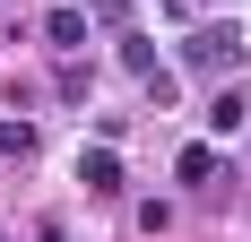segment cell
<instances>
[{"mask_svg": "<svg viewBox=\"0 0 251 242\" xmlns=\"http://www.w3.org/2000/svg\"><path fill=\"white\" fill-rule=\"evenodd\" d=\"M122 70H139V78L156 70V44H148V35H122Z\"/></svg>", "mask_w": 251, "mask_h": 242, "instance_id": "cell-7", "label": "cell"}, {"mask_svg": "<svg viewBox=\"0 0 251 242\" xmlns=\"http://www.w3.org/2000/svg\"><path fill=\"white\" fill-rule=\"evenodd\" d=\"M208 130L234 139V130H243V96H217V104H208Z\"/></svg>", "mask_w": 251, "mask_h": 242, "instance_id": "cell-6", "label": "cell"}, {"mask_svg": "<svg viewBox=\"0 0 251 242\" xmlns=\"http://www.w3.org/2000/svg\"><path fill=\"white\" fill-rule=\"evenodd\" d=\"M174 173H182V182H208V173H217V147H182Z\"/></svg>", "mask_w": 251, "mask_h": 242, "instance_id": "cell-5", "label": "cell"}, {"mask_svg": "<svg viewBox=\"0 0 251 242\" xmlns=\"http://www.w3.org/2000/svg\"><path fill=\"white\" fill-rule=\"evenodd\" d=\"M234 61H243V26H234V18H217V26H191V35H182V70L226 78Z\"/></svg>", "mask_w": 251, "mask_h": 242, "instance_id": "cell-1", "label": "cell"}, {"mask_svg": "<svg viewBox=\"0 0 251 242\" xmlns=\"http://www.w3.org/2000/svg\"><path fill=\"white\" fill-rule=\"evenodd\" d=\"M44 242H70V234H61V225H44Z\"/></svg>", "mask_w": 251, "mask_h": 242, "instance_id": "cell-8", "label": "cell"}, {"mask_svg": "<svg viewBox=\"0 0 251 242\" xmlns=\"http://www.w3.org/2000/svg\"><path fill=\"white\" fill-rule=\"evenodd\" d=\"M78 182H87V191H96V199H113V191H122V156H113V139H104V147H87V156H78Z\"/></svg>", "mask_w": 251, "mask_h": 242, "instance_id": "cell-2", "label": "cell"}, {"mask_svg": "<svg viewBox=\"0 0 251 242\" xmlns=\"http://www.w3.org/2000/svg\"><path fill=\"white\" fill-rule=\"evenodd\" d=\"M0 156L26 165V156H35V121H0Z\"/></svg>", "mask_w": 251, "mask_h": 242, "instance_id": "cell-4", "label": "cell"}, {"mask_svg": "<svg viewBox=\"0 0 251 242\" xmlns=\"http://www.w3.org/2000/svg\"><path fill=\"white\" fill-rule=\"evenodd\" d=\"M44 44H61V52H78V44H87V9H78V0H61V9L44 18Z\"/></svg>", "mask_w": 251, "mask_h": 242, "instance_id": "cell-3", "label": "cell"}, {"mask_svg": "<svg viewBox=\"0 0 251 242\" xmlns=\"http://www.w3.org/2000/svg\"><path fill=\"white\" fill-rule=\"evenodd\" d=\"M78 9H113V0H78Z\"/></svg>", "mask_w": 251, "mask_h": 242, "instance_id": "cell-9", "label": "cell"}]
</instances>
